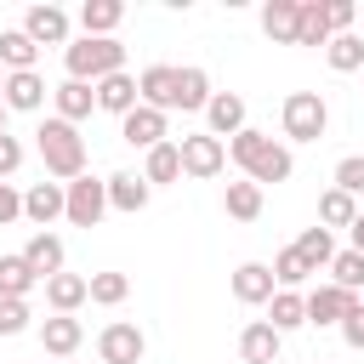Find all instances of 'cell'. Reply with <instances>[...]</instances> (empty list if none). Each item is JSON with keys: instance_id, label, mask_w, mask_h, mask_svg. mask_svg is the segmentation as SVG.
<instances>
[{"instance_id": "cell-19", "label": "cell", "mask_w": 364, "mask_h": 364, "mask_svg": "<svg viewBox=\"0 0 364 364\" xmlns=\"http://www.w3.org/2000/svg\"><path fill=\"white\" fill-rule=\"evenodd\" d=\"M279 347H284V336L273 324H262V318L239 330V358L245 364H279Z\"/></svg>"}, {"instance_id": "cell-20", "label": "cell", "mask_w": 364, "mask_h": 364, "mask_svg": "<svg viewBox=\"0 0 364 364\" xmlns=\"http://www.w3.org/2000/svg\"><path fill=\"white\" fill-rule=\"evenodd\" d=\"M91 91H97V108H102V114H114V119H125V114L136 108V80H131L125 68H119V74H108V80H97Z\"/></svg>"}, {"instance_id": "cell-25", "label": "cell", "mask_w": 364, "mask_h": 364, "mask_svg": "<svg viewBox=\"0 0 364 364\" xmlns=\"http://www.w3.org/2000/svg\"><path fill=\"white\" fill-rule=\"evenodd\" d=\"M205 102H210V74L205 68H176V108L182 114H205Z\"/></svg>"}, {"instance_id": "cell-45", "label": "cell", "mask_w": 364, "mask_h": 364, "mask_svg": "<svg viewBox=\"0 0 364 364\" xmlns=\"http://www.w3.org/2000/svg\"><path fill=\"white\" fill-rule=\"evenodd\" d=\"M0 136H6V102H0Z\"/></svg>"}, {"instance_id": "cell-42", "label": "cell", "mask_w": 364, "mask_h": 364, "mask_svg": "<svg viewBox=\"0 0 364 364\" xmlns=\"http://www.w3.org/2000/svg\"><path fill=\"white\" fill-rule=\"evenodd\" d=\"M336 330H341V341H347L353 353H364V301H358V307H353V313H347Z\"/></svg>"}, {"instance_id": "cell-30", "label": "cell", "mask_w": 364, "mask_h": 364, "mask_svg": "<svg viewBox=\"0 0 364 364\" xmlns=\"http://www.w3.org/2000/svg\"><path fill=\"white\" fill-rule=\"evenodd\" d=\"M353 216H358V199L353 193H341V188H324L318 193V228L330 233V228H353Z\"/></svg>"}, {"instance_id": "cell-34", "label": "cell", "mask_w": 364, "mask_h": 364, "mask_svg": "<svg viewBox=\"0 0 364 364\" xmlns=\"http://www.w3.org/2000/svg\"><path fill=\"white\" fill-rule=\"evenodd\" d=\"M40 279H34V267L23 262V250H11V256H0V296H23L28 301V290H34Z\"/></svg>"}, {"instance_id": "cell-6", "label": "cell", "mask_w": 364, "mask_h": 364, "mask_svg": "<svg viewBox=\"0 0 364 364\" xmlns=\"http://www.w3.org/2000/svg\"><path fill=\"white\" fill-rule=\"evenodd\" d=\"M239 171H245V182H256V188H267V182H290V176H296V154H290L284 142L262 136V142H256V154H250Z\"/></svg>"}, {"instance_id": "cell-5", "label": "cell", "mask_w": 364, "mask_h": 364, "mask_svg": "<svg viewBox=\"0 0 364 364\" xmlns=\"http://www.w3.org/2000/svg\"><path fill=\"white\" fill-rule=\"evenodd\" d=\"M176 154H182V176H193V182H210L228 171V142H216L210 131H188L176 142Z\"/></svg>"}, {"instance_id": "cell-16", "label": "cell", "mask_w": 364, "mask_h": 364, "mask_svg": "<svg viewBox=\"0 0 364 364\" xmlns=\"http://www.w3.org/2000/svg\"><path fill=\"white\" fill-rule=\"evenodd\" d=\"M80 341H85V324H80L74 313H51V318L40 324V347H46L51 358H74Z\"/></svg>"}, {"instance_id": "cell-29", "label": "cell", "mask_w": 364, "mask_h": 364, "mask_svg": "<svg viewBox=\"0 0 364 364\" xmlns=\"http://www.w3.org/2000/svg\"><path fill=\"white\" fill-rule=\"evenodd\" d=\"M296 46H330L324 0H296Z\"/></svg>"}, {"instance_id": "cell-28", "label": "cell", "mask_w": 364, "mask_h": 364, "mask_svg": "<svg viewBox=\"0 0 364 364\" xmlns=\"http://www.w3.org/2000/svg\"><path fill=\"white\" fill-rule=\"evenodd\" d=\"M262 34L273 46H296V0H267L262 6Z\"/></svg>"}, {"instance_id": "cell-24", "label": "cell", "mask_w": 364, "mask_h": 364, "mask_svg": "<svg viewBox=\"0 0 364 364\" xmlns=\"http://www.w3.org/2000/svg\"><path fill=\"white\" fill-rule=\"evenodd\" d=\"M34 63H40V46L23 28H0V68L6 74H28Z\"/></svg>"}, {"instance_id": "cell-13", "label": "cell", "mask_w": 364, "mask_h": 364, "mask_svg": "<svg viewBox=\"0 0 364 364\" xmlns=\"http://www.w3.org/2000/svg\"><path fill=\"white\" fill-rule=\"evenodd\" d=\"M136 102L171 114V108H176V63H148V68L136 74Z\"/></svg>"}, {"instance_id": "cell-44", "label": "cell", "mask_w": 364, "mask_h": 364, "mask_svg": "<svg viewBox=\"0 0 364 364\" xmlns=\"http://www.w3.org/2000/svg\"><path fill=\"white\" fill-rule=\"evenodd\" d=\"M347 250H358V256H364V210H358V216H353V228H347Z\"/></svg>"}, {"instance_id": "cell-38", "label": "cell", "mask_w": 364, "mask_h": 364, "mask_svg": "<svg viewBox=\"0 0 364 364\" xmlns=\"http://www.w3.org/2000/svg\"><path fill=\"white\" fill-rule=\"evenodd\" d=\"M330 188H341V193H364V154H347V159H336V176H330Z\"/></svg>"}, {"instance_id": "cell-35", "label": "cell", "mask_w": 364, "mask_h": 364, "mask_svg": "<svg viewBox=\"0 0 364 364\" xmlns=\"http://www.w3.org/2000/svg\"><path fill=\"white\" fill-rule=\"evenodd\" d=\"M131 296V279L125 273H91L85 279V301H97V307H119Z\"/></svg>"}, {"instance_id": "cell-26", "label": "cell", "mask_w": 364, "mask_h": 364, "mask_svg": "<svg viewBox=\"0 0 364 364\" xmlns=\"http://www.w3.org/2000/svg\"><path fill=\"white\" fill-rule=\"evenodd\" d=\"M46 301H51V313H80L85 307V273H51Z\"/></svg>"}, {"instance_id": "cell-31", "label": "cell", "mask_w": 364, "mask_h": 364, "mask_svg": "<svg viewBox=\"0 0 364 364\" xmlns=\"http://www.w3.org/2000/svg\"><path fill=\"white\" fill-rule=\"evenodd\" d=\"M222 210H228L233 222H256V216H262V188H256V182H228Z\"/></svg>"}, {"instance_id": "cell-46", "label": "cell", "mask_w": 364, "mask_h": 364, "mask_svg": "<svg viewBox=\"0 0 364 364\" xmlns=\"http://www.w3.org/2000/svg\"><path fill=\"white\" fill-rule=\"evenodd\" d=\"M0 85H6V68H0Z\"/></svg>"}, {"instance_id": "cell-14", "label": "cell", "mask_w": 364, "mask_h": 364, "mask_svg": "<svg viewBox=\"0 0 364 364\" xmlns=\"http://www.w3.org/2000/svg\"><path fill=\"white\" fill-rule=\"evenodd\" d=\"M102 188H108V210H119V216H136V210H148V199H154V188H148L136 171H114V176H102Z\"/></svg>"}, {"instance_id": "cell-36", "label": "cell", "mask_w": 364, "mask_h": 364, "mask_svg": "<svg viewBox=\"0 0 364 364\" xmlns=\"http://www.w3.org/2000/svg\"><path fill=\"white\" fill-rule=\"evenodd\" d=\"M330 284L364 296V256H358V250H336V256H330Z\"/></svg>"}, {"instance_id": "cell-3", "label": "cell", "mask_w": 364, "mask_h": 364, "mask_svg": "<svg viewBox=\"0 0 364 364\" xmlns=\"http://www.w3.org/2000/svg\"><path fill=\"white\" fill-rule=\"evenodd\" d=\"M279 125H284V142H318L330 131V102L318 91H290L279 108Z\"/></svg>"}, {"instance_id": "cell-40", "label": "cell", "mask_w": 364, "mask_h": 364, "mask_svg": "<svg viewBox=\"0 0 364 364\" xmlns=\"http://www.w3.org/2000/svg\"><path fill=\"white\" fill-rule=\"evenodd\" d=\"M324 23H330V34H353L358 6H353V0H324Z\"/></svg>"}, {"instance_id": "cell-8", "label": "cell", "mask_w": 364, "mask_h": 364, "mask_svg": "<svg viewBox=\"0 0 364 364\" xmlns=\"http://www.w3.org/2000/svg\"><path fill=\"white\" fill-rule=\"evenodd\" d=\"M17 28H23L40 51H46V46H68V40H74V17H68L63 6H51V0H46V6H28Z\"/></svg>"}, {"instance_id": "cell-22", "label": "cell", "mask_w": 364, "mask_h": 364, "mask_svg": "<svg viewBox=\"0 0 364 364\" xmlns=\"http://www.w3.org/2000/svg\"><path fill=\"white\" fill-rule=\"evenodd\" d=\"M119 23H125V6L119 0H85L80 6V34H91V40H114Z\"/></svg>"}, {"instance_id": "cell-21", "label": "cell", "mask_w": 364, "mask_h": 364, "mask_svg": "<svg viewBox=\"0 0 364 364\" xmlns=\"http://www.w3.org/2000/svg\"><path fill=\"white\" fill-rule=\"evenodd\" d=\"M51 108H57V119L80 125V119H91L97 91H91V85H80V80H63V85H51Z\"/></svg>"}, {"instance_id": "cell-23", "label": "cell", "mask_w": 364, "mask_h": 364, "mask_svg": "<svg viewBox=\"0 0 364 364\" xmlns=\"http://www.w3.org/2000/svg\"><path fill=\"white\" fill-rule=\"evenodd\" d=\"M142 182H148V188H171V182H182V154H176V142H159V148L142 154Z\"/></svg>"}, {"instance_id": "cell-18", "label": "cell", "mask_w": 364, "mask_h": 364, "mask_svg": "<svg viewBox=\"0 0 364 364\" xmlns=\"http://www.w3.org/2000/svg\"><path fill=\"white\" fill-rule=\"evenodd\" d=\"M23 262H28V267H34V279L46 284L51 273H63L68 250H63V239H57V233H28V245H23Z\"/></svg>"}, {"instance_id": "cell-37", "label": "cell", "mask_w": 364, "mask_h": 364, "mask_svg": "<svg viewBox=\"0 0 364 364\" xmlns=\"http://www.w3.org/2000/svg\"><path fill=\"white\" fill-rule=\"evenodd\" d=\"M267 267H273V284H279V290H296V284H307V279H313V273H307V262H301L290 245H284V250H279Z\"/></svg>"}, {"instance_id": "cell-27", "label": "cell", "mask_w": 364, "mask_h": 364, "mask_svg": "<svg viewBox=\"0 0 364 364\" xmlns=\"http://www.w3.org/2000/svg\"><path fill=\"white\" fill-rule=\"evenodd\" d=\"M262 324H273L279 336H290V330H301L307 324V307H301V290H273V301H267V318Z\"/></svg>"}, {"instance_id": "cell-11", "label": "cell", "mask_w": 364, "mask_h": 364, "mask_svg": "<svg viewBox=\"0 0 364 364\" xmlns=\"http://www.w3.org/2000/svg\"><path fill=\"white\" fill-rule=\"evenodd\" d=\"M205 125H210V136H216V142L239 136V131L250 125V108H245V97H239V91H210V102H205Z\"/></svg>"}, {"instance_id": "cell-12", "label": "cell", "mask_w": 364, "mask_h": 364, "mask_svg": "<svg viewBox=\"0 0 364 364\" xmlns=\"http://www.w3.org/2000/svg\"><path fill=\"white\" fill-rule=\"evenodd\" d=\"M119 136H125L131 148H142V154H148V148L171 142V114H159V108H142V102H136V108L119 119Z\"/></svg>"}, {"instance_id": "cell-1", "label": "cell", "mask_w": 364, "mask_h": 364, "mask_svg": "<svg viewBox=\"0 0 364 364\" xmlns=\"http://www.w3.org/2000/svg\"><path fill=\"white\" fill-rule=\"evenodd\" d=\"M34 148H40L51 182H74V176H85V136H80V125H68V119L51 114V119H40V131H34Z\"/></svg>"}, {"instance_id": "cell-39", "label": "cell", "mask_w": 364, "mask_h": 364, "mask_svg": "<svg viewBox=\"0 0 364 364\" xmlns=\"http://www.w3.org/2000/svg\"><path fill=\"white\" fill-rule=\"evenodd\" d=\"M28 318H34V313H28L23 296H0V336H23Z\"/></svg>"}, {"instance_id": "cell-10", "label": "cell", "mask_w": 364, "mask_h": 364, "mask_svg": "<svg viewBox=\"0 0 364 364\" xmlns=\"http://www.w3.org/2000/svg\"><path fill=\"white\" fill-rule=\"evenodd\" d=\"M46 97H51V85H46V74H40V68H28V74H6V85H0L6 114H40V108H46Z\"/></svg>"}, {"instance_id": "cell-43", "label": "cell", "mask_w": 364, "mask_h": 364, "mask_svg": "<svg viewBox=\"0 0 364 364\" xmlns=\"http://www.w3.org/2000/svg\"><path fill=\"white\" fill-rule=\"evenodd\" d=\"M17 216H23V193H17L11 182H0V228H6V222H17Z\"/></svg>"}, {"instance_id": "cell-41", "label": "cell", "mask_w": 364, "mask_h": 364, "mask_svg": "<svg viewBox=\"0 0 364 364\" xmlns=\"http://www.w3.org/2000/svg\"><path fill=\"white\" fill-rule=\"evenodd\" d=\"M17 171H23V142L6 131V136H0V182H11Z\"/></svg>"}, {"instance_id": "cell-4", "label": "cell", "mask_w": 364, "mask_h": 364, "mask_svg": "<svg viewBox=\"0 0 364 364\" xmlns=\"http://www.w3.org/2000/svg\"><path fill=\"white\" fill-rule=\"evenodd\" d=\"M108 216V188L85 171V176H74V182H63V222H74V228H97Z\"/></svg>"}, {"instance_id": "cell-15", "label": "cell", "mask_w": 364, "mask_h": 364, "mask_svg": "<svg viewBox=\"0 0 364 364\" xmlns=\"http://www.w3.org/2000/svg\"><path fill=\"white\" fill-rule=\"evenodd\" d=\"M273 267L267 262H239L233 267V301H245V307H267L273 301Z\"/></svg>"}, {"instance_id": "cell-2", "label": "cell", "mask_w": 364, "mask_h": 364, "mask_svg": "<svg viewBox=\"0 0 364 364\" xmlns=\"http://www.w3.org/2000/svg\"><path fill=\"white\" fill-rule=\"evenodd\" d=\"M63 68H68V80L97 85V80H108V74L125 68V46H119V40H91V34H80V40L63 46Z\"/></svg>"}, {"instance_id": "cell-17", "label": "cell", "mask_w": 364, "mask_h": 364, "mask_svg": "<svg viewBox=\"0 0 364 364\" xmlns=\"http://www.w3.org/2000/svg\"><path fill=\"white\" fill-rule=\"evenodd\" d=\"M23 216L34 222V233H51V222L63 216V182H34L23 193Z\"/></svg>"}, {"instance_id": "cell-32", "label": "cell", "mask_w": 364, "mask_h": 364, "mask_svg": "<svg viewBox=\"0 0 364 364\" xmlns=\"http://www.w3.org/2000/svg\"><path fill=\"white\" fill-rule=\"evenodd\" d=\"M290 250L307 262V273H318V267H330V256H336V239H330L324 228H301V239H296Z\"/></svg>"}, {"instance_id": "cell-9", "label": "cell", "mask_w": 364, "mask_h": 364, "mask_svg": "<svg viewBox=\"0 0 364 364\" xmlns=\"http://www.w3.org/2000/svg\"><path fill=\"white\" fill-rule=\"evenodd\" d=\"M358 301H364V296H353V290H341V284H318V290H307V296H301L307 324H318V330H336Z\"/></svg>"}, {"instance_id": "cell-7", "label": "cell", "mask_w": 364, "mask_h": 364, "mask_svg": "<svg viewBox=\"0 0 364 364\" xmlns=\"http://www.w3.org/2000/svg\"><path fill=\"white\" fill-rule=\"evenodd\" d=\"M142 353H148V336L131 318H114V324L97 330V358L102 364H142Z\"/></svg>"}, {"instance_id": "cell-33", "label": "cell", "mask_w": 364, "mask_h": 364, "mask_svg": "<svg viewBox=\"0 0 364 364\" xmlns=\"http://www.w3.org/2000/svg\"><path fill=\"white\" fill-rule=\"evenodd\" d=\"M324 63H330L336 74H358V68H364V40H358V34H330Z\"/></svg>"}]
</instances>
